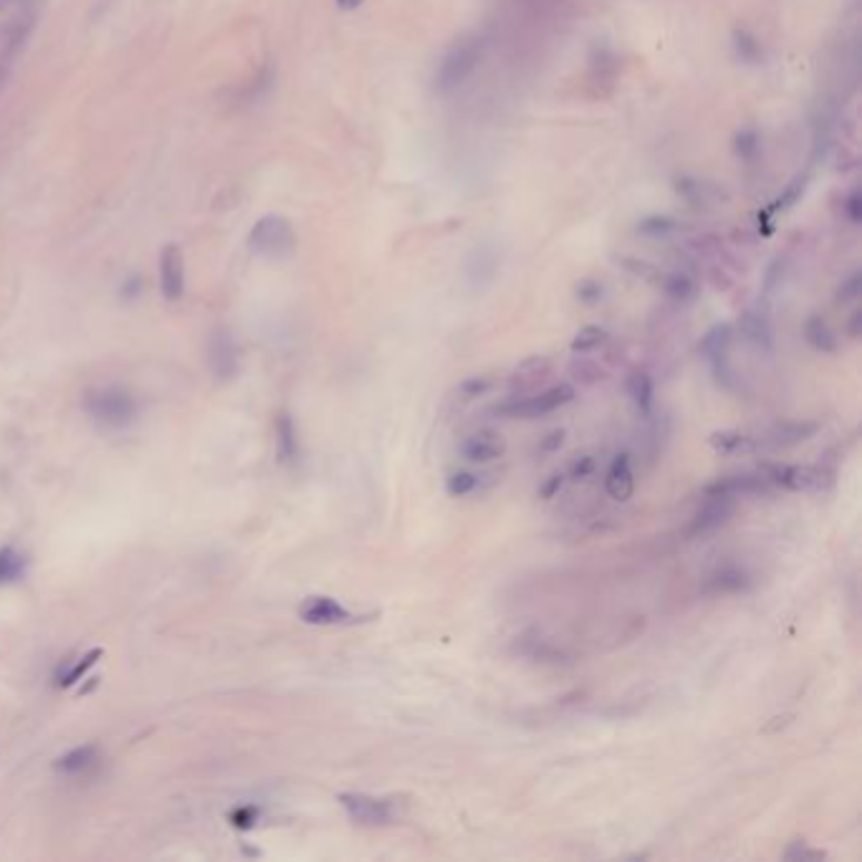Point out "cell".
<instances>
[{"label": "cell", "instance_id": "cell-1", "mask_svg": "<svg viewBox=\"0 0 862 862\" xmlns=\"http://www.w3.org/2000/svg\"><path fill=\"white\" fill-rule=\"evenodd\" d=\"M84 410L104 430H124L137 423L140 415V402L127 387L122 385H102L89 387L84 392Z\"/></svg>", "mask_w": 862, "mask_h": 862}, {"label": "cell", "instance_id": "cell-2", "mask_svg": "<svg viewBox=\"0 0 862 862\" xmlns=\"http://www.w3.org/2000/svg\"><path fill=\"white\" fill-rule=\"evenodd\" d=\"M483 59V41L478 36H463L443 54L435 69L433 86L435 92L448 97V94L458 92L463 84L473 76Z\"/></svg>", "mask_w": 862, "mask_h": 862}, {"label": "cell", "instance_id": "cell-3", "mask_svg": "<svg viewBox=\"0 0 862 862\" xmlns=\"http://www.w3.org/2000/svg\"><path fill=\"white\" fill-rule=\"evenodd\" d=\"M296 233L284 215H263L248 233V248L258 256L284 258L294 251Z\"/></svg>", "mask_w": 862, "mask_h": 862}, {"label": "cell", "instance_id": "cell-4", "mask_svg": "<svg viewBox=\"0 0 862 862\" xmlns=\"http://www.w3.org/2000/svg\"><path fill=\"white\" fill-rule=\"evenodd\" d=\"M574 387L562 382V385H554L549 390L539 392V395L531 397H511V400L496 405V413L504 415V418H544V415L554 413L559 407L569 405L574 400Z\"/></svg>", "mask_w": 862, "mask_h": 862}, {"label": "cell", "instance_id": "cell-5", "mask_svg": "<svg viewBox=\"0 0 862 862\" xmlns=\"http://www.w3.org/2000/svg\"><path fill=\"white\" fill-rule=\"evenodd\" d=\"M774 488L787 491H827L832 486V473L820 466H799V463H771L761 468Z\"/></svg>", "mask_w": 862, "mask_h": 862}, {"label": "cell", "instance_id": "cell-6", "mask_svg": "<svg viewBox=\"0 0 862 862\" xmlns=\"http://www.w3.org/2000/svg\"><path fill=\"white\" fill-rule=\"evenodd\" d=\"M342 809L354 825L385 827L395 822V799L372 797L365 792H342L337 797Z\"/></svg>", "mask_w": 862, "mask_h": 862}, {"label": "cell", "instance_id": "cell-7", "mask_svg": "<svg viewBox=\"0 0 862 862\" xmlns=\"http://www.w3.org/2000/svg\"><path fill=\"white\" fill-rule=\"evenodd\" d=\"M734 344V327L731 324H716L708 329L701 339V354L711 367L713 377L721 387L731 390L734 387V370H731L729 352Z\"/></svg>", "mask_w": 862, "mask_h": 862}, {"label": "cell", "instance_id": "cell-8", "mask_svg": "<svg viewBox=\"0 0 862 862\" xmlns=\"http://www.w3.org/2000/svg\"><path fill=\"white\" fill-rule=\"evenodd\" d=\"M299 617L306 622V625H316V627L349 625V622L357 620V617H354L342 602H337L334 597H327V595L306 597L299 607Z\"/></svg>", "mask_w": 862, "mask_h": 862}, {"label": "cell", "instance_id": "cell-9", "mask_svg": "<svg viewBox=\"0 0 862 862\" xmlns=\"http://www.w3.org/2000/svg\"><path fill=\"white\" fill-rule=\"evenodd\" d=\"M208 367L215 380H233L238 375V347L228 329H215L208 339Z\"/></svg>", "mask_w": 862, "mask_h": 862}, {"label": "cell", "instance_id": "cell-10", "mask_svg": "<svg viewBox=\"0 0 862 862\" xmlns=\"http://www.w3.org/2000/svg\"><path fill=\"white\" fill-rule=\"evenodd\" d=\"M769 478L764 476V471L756 473H734V476H723L716 478L713 483H708L703 488L706 496H726V498H739V496H754V493H766L771 491Z\"/></svg>", "mask_w": 862, "mask_h": 862}, {"label": "cell", "instance_id": "cell-11", "mask_svg": "<svg viewBox=\"0 0 862 862\" xmlns=\"http://www.w3.org/2000/svg\"><path fill=\"white\" fill-rule=\"evenodd\" d=\"M160 289L167 301H180L185 294V258L177 243L160 251Z\"/></svg>", "mask_w": 862, "mask_h": 862}, {"label": "cell", "instance_id": "cell-12", "mask_svg": "<svg viewBox=\"0 0 862 862\" xmlns=\"http://www.w3.org/2000/svg\"><path fill=\"white\" fill-rule=\"evenodd\" d=\"M736 509V498L726 496H706V504L698 509L696 519H693L691 534H713V531L721 529L723 524H729V519L734 516Z\"/></svg>", "mask_w": 862, "mask_h": 862}, {"label": "cell", "instance_id": "cell-13", "mask_svg": "<svg viewBox=\"0 0 862 862\" xmlns=\"http://www.w3.org/2000/svg\"><path fill=\"white\" fill-rule=\"evenodd\" d=\"M506 440L493 430H481L473 433L461 443V458L468 463H491L504 458Z\"/></svg>", "mask_w": 862, "mask_h": 862}, {"label": "cell", "instance_id": "cell-14", "mask_svg": "<svg viewBox=\"0 0 862 862\" xmlns=\"http://www.w3.org/2000/svg\"><path fill=\"white\" fill-rule=\"evenodd\" d=\"M741 334H744L746 342L751 344L759 352L771 354L774 352V327L769 322V314L764 309H749L741 316Z\"/></svg>", "mask_w": 862, "mask_h": 862}, {"label": "cell", "instance_id": "cell-15", "mask_svg": "<svg viewBox=\"0 0 862 862\" xmlns=\"http://www.w3.org/2000/svg\"><path fill=\"white\" fill-rule=\"evenodd\" d=\"M605 491L607 496L620 501V504H625V501H630L632 498V491H635V476H632L630 453H617V456L612 458L605 476Z\"/></svg>", "mask_w": 862, "mask_h": 862}, {"label": "cell", "instance_id": "cell-16", "mask_svg": "<svg viewBox=\"0 0 862 862\" xmlns=\"http://www.w3.org/2000/svg\"><path fill=\"white\" fill-rule=\"evenodd\" d=\"M751 589V577L739 567H721L701 582V595H736Z\"/></svg>", "mask_w": 862, "mask_h": 862}, {"label": "cell", "instance_id": "cell-17", "mask_svg": "<svg viewBox=\"0 0 862 862\" xmlns=\"http://www.w3.org/2000/svg\"><path fill=\"white\" fill-rule=\"evenodd\" d=\"M274 428H276V456H279V463H286V466L299 463L301 443H299V430H296L294 415H291L289 410H281V413L276 415Z\"/></svg>", "mask_w": 862, "mask_h": 862}, {"label": "cell", "instance_id": "cell-18", "mask_svg": "<svg viewBox=\"0 0 862 862\" xmlns=\"http://www.w3.org/2000/svg\"><path fill=\"white\" fill-rule=\"evenodd\" d=\"M820 433V423H812V420H797V423H779L774 425L769 435V443L777 445V448H792V445L804 443V440L814 438Z\"/></svg>", "mask_w": 862, "mask_h": 862}, {"label": "cell", "instance_id": "cell-19", "mask_svg": "<svg viewBox=\"0 0 862 862\" xmlns=\"http://www.w3.org/2000/svg\"><path fill=\"white\" fill-rule=\"evenodd\" d=\"M97 759H99L97 746L84 744L66 751L64 756H59V759L54 761V769L59 771V774H64V777H79V774H84L86 769H92V766L97 764Z\"/></svg>", "mask_w": 862, "mask_h": 862}, {"label": "cell", "instance_id": "cell-20", "mask_svg": "<svg viewBox=\"0 0 862 862\" xmlns=\"http://www.w3.org/2000/svg\"><path fill=\"white\" fill-rule=\"evenodd\" d=\"M625 387L632 405L638 407V413L643 415V418H650V413H653V402H655V387H653V380H650V375H645V372H632V375L627 377Z\"/></svg>", "mask_w": 862, "mask_h": 862}, {"label": "cell", "instance_id": "cell-21", "mask_svg": "<svg viewBox=\"0 0 862 862\" xmlns=\"http://www.w3.org/2000/svg\"><path fill=\"white\" fill-rule=\"evenodd\" d=\"M708 443H711V448L716 450V453H721V456L749 453V450H754L756 445H759L751 435L739 433V430H716V433H711Z\"/></svg>", "mask_w": 862, "mask_h": 862}, {"label": "cell", "instance_id": "cell-22", "mask_svg": "<svg viewBox=\"0 0 862 862\" xmlns=\"http://www.w3.org/2000/svg\"><path fill=\"white\" fill-rule=\"evenodd\" d=\"M804 339L809 342V347L817 349L822 354H835L837 352V337L830 329V324L822 319V316H809L807 324H804Z\"/></svg>", "mask_w": 862, "mask_h": 862}, {"label": "cell", "instance_id": "cell-23", "mask_svg": "<svg viewBox=\"0 0 862 862\" xmlns=\"http://www.w3.org/2000/svg\"><path fill=\"white\" fill-rule=\"evenodd\" d=\"M28 569V557L21 549L11 547H0V587H8V584H16L18 579L26 577Z\"/></svg>", "mask_w": 862, "mask_h": 862}, {"label": "cell", "instance_id": "cell-24", "mask_svg": "<svg viewBox=\"0 0 862 862\" xmlns=\"http://www.w3.org/2000/svg\"><path fill=\"white\" fill-rule=\"evenodd\" d=\"M99 658H102V648H94V650H89L86 655H81V658L76 660L74 665L59 670V673H56V688L76 686V683H79V680L84 678V675L99 663Z\"/></svg>", "mask_w": 862, "mask_h": 862}, {"label": "cell", "instance_id": "cell-25", "mask_svg": "<svg viewBox=\"0 0 862 862\" xmlns=\"http://www.w3.org/2000/svg\"><path fill=\"white\" fill-rule=\"evenodd\" d=\"M663 291L670 299L678 301V304H686V301H691L693 296H696V281L688 274H683V271H673V274H668L663 279Z\"/></svg>", "mask_w": 862, "mask_h": 862}, {"label": "cell", "instance_id": "cell-26", "mask_svg": "<svg viewBox=\"0 0 862 862\" xmlns=\"http://www.w3.org/2000/svg\"><path fill=\"white\" fill-rule=\"evenodd\" d=\"M734 51H736V56L744 61V64H756V61L761 59L759 38H756L751 31H746V28H736L734 31Z\"/></svg>", "mask_w": 862, "mask_h": 862}, {"label": "cell", "instance_id": "cell-27", "mask_svg": "<svg viewBox=\"0 0 862 862\" xmlns=\"http://www.w3.org/2000/svg\"><path fill=\"white\" fill-rule=\"evenodd\" d=\"M607 342V329L602 327H584L579 329L577 334H574L572 339V352L574 354H587V352H595L597 347H602V344Z\"/></svg>", "mask_w": 862, "mask_h": 862}, {"label": "cell", "instance_id": "cell-28", "mask_svg": "<svg viewBox=\"0 0 862 862\" xmlns=\"http://www.w3.org/2000/svg\"><path fill=\"white\" fill-rule=\"evenodd\" d=\"M478 486H481V476H476V473L471 471H456L445 478V491L453 498L468 496V493L476 491Z\"/></svg>", "mask_w": 862, "mask_h": 862}, {"label": "cell", "instance_id": "cell-29", "mask_svg": "<svg viewBox=\"0 0 862 862\" xmlns=\"http://www.w3.org/2000/svg\"><path fill=\"white\" fill-rule=\"evenodd\" d=\"M761 152V137L756 129H741L736 134V155L744 162H754Z\"/></svg>", "mask_w": 862, "mask_h": 862}, {"label": "cell", "instance_id": "cell-30", "mask_svg": "<svg viewBox=\"0 0 862 862\" xmlns=\"http://www.w3.org/2000/svg\"><path fill=\"white\" fill-rule=\"evenodd\" d=\"M638 231L650 238H665L668 233L678 231V225H675V220L665 218V215H650V218H645L643 223L638 225Z\"/></svg>", "mask_w": 862, "mask_h": 862}, {"label": "cell", "instance_id": "cell-31", "mask_svg": "<svg viewBox=\"0 0 862 862\" xmlns=\"http://www.w3.org/2000/svg\"><path fill=\"white\" fill-rule=\"evenodd\" d=\"M258 820H261V809H258L256 804H241V807H236L228 814V822H231L236 830H253Z\"/></svg>", "mask_w": 862, "mask_h": 862}, {"label": "cell", "instance_id": "cell-32", "mask_svg": "<svg viewBox=\"0 0 862 862\" xmlns=\"http://www.w3.org/2000/svg\"><path fill=\"white\" fill-rule=\"evenodd\" d=\"M804 183H807V180H804V177H797V180H794V183H789V188L784 190V195H779V198L774 200V203H771L769 215H777V213H782V210H789V208H792V205L797 203L799 198H802V193H804Z\"/></svg>", "mask_w": 862, "mask_h": 862}, {"label": "cell", "instance_id": "cell-33", "mask_svg": "<svg viewBox=\"0 0 862 862\" xmlns=\"http://www.w3.org/2000/svg\"><path fill=\"white\" fill-rule=\"evenodd\" d=\"M784 860L787 862H822L827 860V855L822 850H812L807 842H792V845L784 850Z\"/></svg>", "mask_w": 862, "mask_h": 862}, {"label": "cell", "instance_id": "cell-34", "mask_svg": "<svg viewBox=\"0 0 862 862\" xmlns=\"http://www.w3.org/2000/svg\"><path fill=\"white\" fill-rule=\"evenodd\" d=\"M860 294H862V276L860 271H855V274H850L840 286H837L835 299L837 304H855V301L860 299Z\"/></svg>", "mask_w": 862, "mask_h": 862}, {"label": "cell", "instance_id": "cell-35", "mask_svg": "<svg viewBox=\"0 0 862 862\" xmlns=\"http://www.w3.org/2000/svg\"><path fill=\"white\" fill-rule=\"evenodd\" d=\"M491 387H493V382L488 380V377L476 375V377H466V380H463L461 385H458V392H461V395L466 397V400H473V397L486 395V392L491 390Z\"/></svg>", "mask_w": 862, "mask_h": 862}, {"label": "cell", "instance_id": "cell-36", "mask_svg": "<svg viewBox=\"0 0 862 862\" xmlns=\"http://www.w3.org/2000/svg\"><path fill=\"white\" fill-rule=\"evenodd\" d=\"M602 294H605V289H602L600 281L595 279H584L577 284V299L582 301V304H600Z\"/></svg>", "mask_w": 862, "mask_h": 862}, {"label": "cell", "instance_id": "cell-37", "mask_svg": "<svg viewBox=\"0 0 862 862\" xmlns=\"http://www.w3.org/2000/svg\"><path fill=\"white\" fill-rule=\"evenodd\" d=\"M547 370H549L547 357H529L516 367V377H529V380H536V377H541Z\"/></svg>", "mask_w": 862, "mask_h": 862}, {"label": "cell", "instance_id": "cell-38", "mask_svg": "<svg viewBox=\"0 0 862 862\" xmlns=\"http://www.w3.org/2000/svg\"><path fill=\"white\" fill-rule=\"evenodd\" d=\"M784 271H787V261H784V258H777V261H774L769 268H766L764 294H771V291L777 289V286H782Z\"/></svg>", "mask_w": 862, "mask_h": 862}, {"label": "cell", "instance_id": "cell-39", "mask_svg": "<svg viewBox=\"0 0 862 862\" xmlns=\"http://www.w3.org/2000/svg\"><path fill=\"white\" fill-rule=\"evenodd\" d=\"M33 8V0H0V16L21 18L28 16Z\"/></svg>", "mask_w": 862, "mask_h": 862}, {"label": "cell", "instance_id": "cell-40", "mask_svg": "<svg viewBox=\"0 0 862 862\" xmlns=\"http://www.w3.org/2000/svg\"><path fill=\"white\" fill-rule=\"evenodd\" d=\"M845 218L850 220L852 225H857L860 223V218H862V195H860V190H852V193H847V198H845Z\"/></svg>", "mask_w": 862, "mask_h": 862}, {"label": "cell", "instance_id": "cell-41", "mask_svg": "<svg viewBox=\"0 0 862 862\" xmlns=\"http://www.w3.org/2000/svg\"><path fill=\"white\" fill-rule=\"evenodd\" d=\"M592 471H595V458L579 456L577 461L572 463V468H569V478H572V481H584Z\"/></svg>", "mask_w": 862, "mask_h": 862}, {"label": "cell", "instance_id": "cell-42", "mask_svg": "<svg viewBox=\"0 0 862 862\" xmlns=\"http://www.w3.org/2000/svg\"><path fill=\"white\" fill-rule=\"evenodd\" d=\"M562 488H564V476L562 473H552V476H549L547 481L539 486V498H544V501H552V498L557 496Z\"/></svg>", "mask_w": 862, "mask_h": 862}, {"label": "cell", "instance_id": "cell-43", "mask_svg": "<svg viewBox=\"0 0 862 862\" xmlns=\"http://www.w3.org/2000/svg\"><path fill=\"white\" fill-rule=\"evenodd\" d=\"M564 440H567V430L562 428L552 430L549 435H544V440L539 443V450L541 453H557V450L564 445Z\"/></svg>", "mask_w": 862, "mask_h": 862}, {"label": "cell", "instance_id": "cell-44", "mask_svg": "<svg viewBox=\"0 0 862 862\" xmlns=\"http://www.w3.org/2000/svg\"><path fill=\"white\" fill-rule=\"evenodd\" d=\"M860 324H862V311L857 309V311H852L850 322H847V334H850L852 339L860 337Z\"/></svg>", "mask_w": 862, "mask_h": 862}, {"label": "cell", "instance_id": "cell-45", "mask_svg": "<svg viewBox=\"0 0 862 862\" xmlns=\"http://www.w3.org/2000/svg\"><path fill=\"white\" fill-rule=\"evenodd\" d=\"M365 3V0H337V6L342 8V11H354V8H359Z\"/></svg>", "mask_w": 862, "mask_h": 862}]
</instances>
